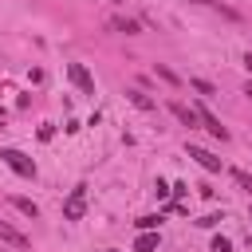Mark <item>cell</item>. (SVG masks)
<instances>
[{
  "instance_id": "obj_1",
  "label": "cell",
  "mask_w": 252,
  "mask_h": 252,
  "mask_svg": "<svg viewBox=\"0 0 252 252\" xmlns=\"http://www.w3.org/2000/svg\"><path fill=\"white\" fill-rule=\"evenodd\" d=\"M0 158H4V165H8L12 173H20V177H35V161H32L28 154H20V150H0Z\"/></svg>"
},
{
  "instance_id": "obj_2",
  "label": "cell",
  "mask_w": 252,
  "mask_h": 252,
  "mask_svg": "<svg viewBox=\"0 0 252 252\" xmlns=\"http://www.w3.org/2000/svg\"><path fill=\"white\" fill-rule=\"evenodd\" d=\"M87 213V185H75L71 197L63 201V220H79Z\"/></svg>"
},
{
  "instance_id": "obj_3",
  "label": "cell",
  "mask_w": 252,
  "mask_h": 252,
  "mask_svg": "<svg viewBox=\"0 0 252 252\" xmlns=\"http://www.w3.org/2000/svg\"><path fill=\"white\" fill-rule=\"evenodd\" d=\"M67 75H71V83H75L83 94H94V79H91V71H87L83 63H67Z\"/></svg>"
},
{
  "instance_id": "obj_4",
  "label": "cell",
  "mask_w": 252,
  "mask_h": 252,
  "mask_svg": "<svg viewBox=\"0 0 252 252\" xmlns=\"http://www.w3.org/2000/svg\"><path fill=\"white\" fill-rule=\"evenodd\" d=\"M197 118H201V126H205V130H209L213 138H220V142H228V130L220 126V118H217V114H213L209 106H197Z\"/></svg>"
},
{
  "instance_id": "obj_5",
  "label": "cell",
  "mask_w": 252,
  "mask_h": 252,
  "mask_svg": "<svg viewBox=\"0 0 252 252\" xmlns=\"http://www.w3.org/2000/svg\"><path fill=\"white\" fill-rule=\"evenodd\" d=\"M189 158H193L201 169H209V173H220V158H213L209 150H201V146H189Z\"/></svg>"
},
{
  "instance_id": "obj_6",
  "label": "cell",
  "mask_w": 252,
  "mask_h": 252,
  "mask_svg": "<svg viewBox=\"0 0 252 252\" xmlns=\"http://www.w3.org/2000/svg\"><path fill=\"white\" fill-rule=\"evenodd\" d=\"M0 240H4V244H12V248H28V236H24L20 228H12L8 220H0Z\"/></svg>"
},
{
  "instance_id": "obj_7",
  "label": "cell",
  "mask_w": 252,
  "mask_h": 252,
  "mask_svg": "<svg viewBox=\"0 0 252 252\" xmlns=\"http://www.w3.org/2000/svg\"><path fill=\"white\" fill-rule=\"evenodd\" d=\"M8 205H12V209H20L28 220H35V217H39V205H35V201H28V197H16V193H12V197H8Z\"/></svg>"
},
{
  "instance_id": "obj_8",
  "label": "cell",
  "mask_w": 252,
  "mask_h": 252,
  "mask_svg": "<svg viewBox=\"0 0 252 252\" xmlns=\"http://www.w3.org/2000/svg\"><path fill=\"white\" fill-rule=\"evenodd\" d=\"M169 110H173V118H177V122H185V126H197V122H201V118H197V110H189L185 102H169Z\"/></svg>"
},
{
  "instance_id": "obj_9",
  "label": "cell",
  "mask_w": 252,
  "mask_h": 252,
  "mask_svg": "<svg viewBox=\"0 0 252 252\" xmlns=\"http://www.w3.org/2000/svg\"><path fill=\"white\" fill-rule=\"evenodd\" d=\"M126 98H130V102H134L138 110H154V98H150V94H146L142 87H130V91H126Z\"/></svg>"
},
{
  "instance_id": "obj_10",
  "label": "cell",
  "mask_w": 252,
  "mask_h": 252,
  "mask_svg": "<svg viewBox=\"0 0 252 252\" xmlns=\"http://www.w3.org/2000/svg\"><path fill=\"white\" fill-rule=\"evenodd\" d=\"M110 28H114V32H126V35H138V32H142L138 20H126V16H110Z\"/></svg>"
},
{
  "instance_id": "obj_11",
  "label": "cell",
  "mask_w": 252,
  "mask_h": 252,
  "mask_svg": "<svg viewBox=\"0 0 252 252\" xmlns=\"http://www.w3.org/2000/svg\"><path fill=\"white\" fill-rule=\"evenodd\" d=\"M158 240H161L158 232H138V240H134V252H154V248H158Z\"/></svg>"
},
{
  "instance_id": "obj_12",
  "label": "cell",
  "mask_w": 252,
  "mask_h": 252,
  "mask_svg": "<svg viewBox=\"0 0 252 252\" xmlns=\"http://www.w3.org/2000/svg\"><path fill=\"white\" fill-rule=\"evenodd\" d=\"M154 75H158L161 83H169V87H181V75H177L173 67H165V63H158V67H154Z\"/></svg>"
},
{
  "instance_id": "obj_13",
  "label": "cell",
  "mask_w": 252,
  "mask_h": 252,
  "mask_svg": "<svg viewBox=\"0 0 252 252\" xmlns=\"http://www.w3.org/2000/svg\"><path fill=\"white\" fill-rule=\"evenodd\" d=\"M134 224H138V232H158V224H161V217H158V213H150V217H138Z\"/></svg>"
},
{
  "instance_id": "obj_14",
  "label": "cell",
  "mask_w": 252,
  "mask_h": 252,
  "mask_svg": "<svg viewBox=\"0 0 252 252\" xmlns=\"http://www.w3.org/2000/svg\"><path fill=\"white\" fill-rule=\"evenodd\" d=\"M189 87H193L197 94H205V98L213 94V83H209V79H189Z\"/></svg>"
},
{
  "instance_id": "obj_15",
  "label": "cell",
  "mask_w": 252,
  "mask_h": 252,
  "mask_svg": "<svg viewBox=\"0 0 252 252\" xmlns=\"http://www.w3.org/2000/svg\"><path fill=\"white\" fill-rule=\"evenodd\" d=\"M232 177H236V185H240V189H248V193H252V177H248L244 169H232Z\"/></svg>"
},
{
  "instance_id": "obj_16",
  "label": "cell",
  "mask_w": 252,
  "mask_h": 252,
  "mask_svg": "<svg viewBox=\"0 0 252 252\" xmlns=\"http://www.w3.org/2000/svg\"><path fill=\"white\" fill-rule=\"evenodd\" d=\"M209 252H232V244H228V240H224V236H217V240H213V248H209Z\"/></svg>"
},
{
  "instance_id": "obj_17",
  "label": "cell",
  "mask_w": 252,
  "mask_h": 252,
  "mask_svg": "<svg viewBox=\"0 0 252 252\" xmlns=\"http://www.w3.org/2000/svg\"><path fill=\"white\" fill-rule=\"evenodd\" d=\"M217 220H220V217H217V213H209V217H201V220H197V228H213Z\"/></svg>"
},
{
  "instance_id": "obj_18",
  "label": "cell",
  "mask_w": 252,
  "mask_h": 252,
  "mask_svg": "<svg viewBox=\"0 0 252 252\" xmlns=\"http://www.w3.org/2000/svg\"><path fill=\"white\" fill-rule=\"evenodd\" d=\"M244 67H248V71H252V51H248V55H244Z\"/></svg>"
},
{
  "instance_id": "obj_19",
  "label": "cell",
  "mask_w": 252,
  "mask_h": 252,
  "mask_svg": "<svg viewBox=\"0 0 252 252\" xmlns=\"http://www.w3.org/2000/svg\"><path fill=\"white\" fill-rule=\"evenodd\" d=\"M244 94H248V98H252V83H248V87H244Z\"/></svg>"
},
{
  "instance_id": "obj_20",
  "label": "cell",
  "mask_w": 252,
  "mask_h": 252,
  "mask_svg": "<svg viewBox=\"0 0 252 252\" xmlns=\"http://www.w3.org/2000/svg\"><path fill=\"white\" fill-rule=\"evenodd\" d=\"M110 252H114V248H110Z\"/></svg>"
},
{
  "instance_id": "obj_21",
  "label": "cell",
  "mask_w": 252,
  "mask_h": 252,
  "mask_svg": "<svg viewBox=\"0 0 252 252\" xmlns=\"http://www.w3.org/2000/svg\"><path fill=\"white\" fill-rule=\"evenodd\" d=\"M0 252H4V248H0Z\"/></svg>"
}]
</instances>
